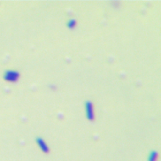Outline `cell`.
<instances>
[{"instance_id": "7a4b0ae2", "label": "cell", "mask_w": 161, "mask_h": 161, "mask_svg": "<svg viewBox=\"0 0 161 161\" xmlns=\"http://www.w3.org/2000/svg\"><path fill=\"white\" fill-rule=\"evenodd\" d=\"M86 110H87V114H88V116H89L90 119L93 118V116H94V115H93V108H92V104H90V103H88Z\"/></svg>"}, {"instance_id": "3957f363", "label": "cell", "mask_w": 161, "mask_h": 161, "mask_svg": "<svg viewBox=\"0 0 161 161\" xmlns=\"http://www.w3.org/2000/svg\"><path fill=\"white\" fill-rule=\"evenodd\" d=\"M38 144L41 146L42 150H43V152H48L47 145L45 144V142H43V140H38Z\"/></svg>"}, {"instance_id": "6da1fadb", "label": "cell", "mask_w": 161, "mask_h": 161, "mask_svg": "<svg viewBox=\"0 0 161 161\" xmlns=\"http://www.w3.org/2000/svg\"><path fill=\"white\" fill-rule=\"evenodd\" d=\"M19 77V74L17 72H7L5 73V79L6 80H9V81H14L18 79Z\"/></svg>"}]
</instances>
